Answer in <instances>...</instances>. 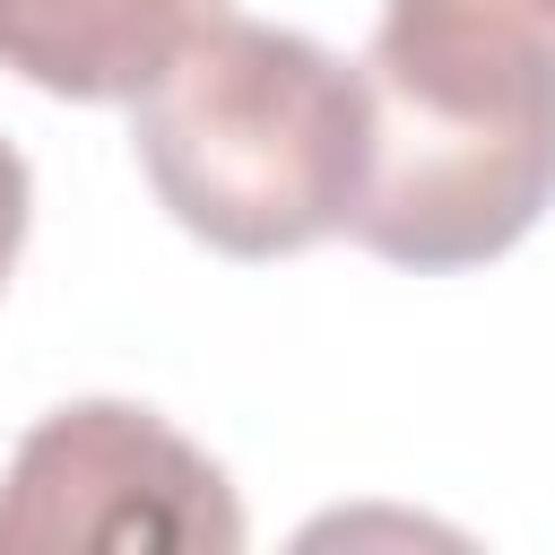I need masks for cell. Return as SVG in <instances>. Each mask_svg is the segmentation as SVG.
I'll list each match as a JSON object with an SVG mask.
<instances>
[{"instance_id":"7a4b0ae2","label":"cell","mask_w":555,"mask_h":555,"mask_svg":"<svg viewBox=\"0 0 555 555\" xmlns=\"http://www.w3.org/2000/svg\"><path fill=\"white\" fill-rule=\"evenodd\" d=\"M147 191L225 260H286L347 234L364 191V61L260 17H208L130 104Z\"/></svg>"},{"instance_id":"8992f818","label":"cell","mask_w":555,"mask_h":555,"mask_svg":"<svg viewBox=\"0 0 555 555\" xmlns=\"http://www.w3.org/2000/svg\"><path fill=\"white\" fill-rule=\"evenodd\" d=\"M512 9H520V17H538V26L555 35V0H512Z\"/></svg>"},{"instance_id":"5b68a950","label":"cell","mask_w":555,"mask_h":555,"mask_svg":"<svg viewBox=\"0 0 555 555\" xmlns=\"http://www.w3.org/2000/svg\"><path fill=\"white\" fill-rule=\"evenodd\" d=\"M26 208H35V182H26V156L0 139V286H9V260L26 243Z\"/></svg>"},{"instance_id":"6da1fadb","label":"cell","mask_w":555,"mask_h":555,"mask_svg":"<svg viewBox=\"0 0 555 555\" xmlns=\"http://www.w3.org/2000/svg\"><path fill=\"white\" fill-rule=\"evenodd\" d=\"M347 234L399 269H477L555 199V35L512 0H382Z\"/></svg>"},{"instance_id":"3957f363","label":"cell","mask_w":555,"mask_h":555,"mask_svg":"<svg viewBox=\"0 0 555 555\" xmlns=\"http://www.w3.org/2000/svg\"><path fill=\"white\" fill-rule=\"evenodd\" d=\"M234 555L243 503L225 468L156 408H52L0 477V555Z\"/></svg>"},{"instance_id":"277c9868","label":"cell","mask_w":555,"mask_h":555,"mask_svg":"<svg viewBox=\"0 0 555 555\" xmlns=\"http://www.w3.org/2000/svg\"><path fill=\"white\" fill-rule=\"evenodd\" d=\"M217 0H0V69L69 104H139Z\"/></svg>"}]
</instances>
